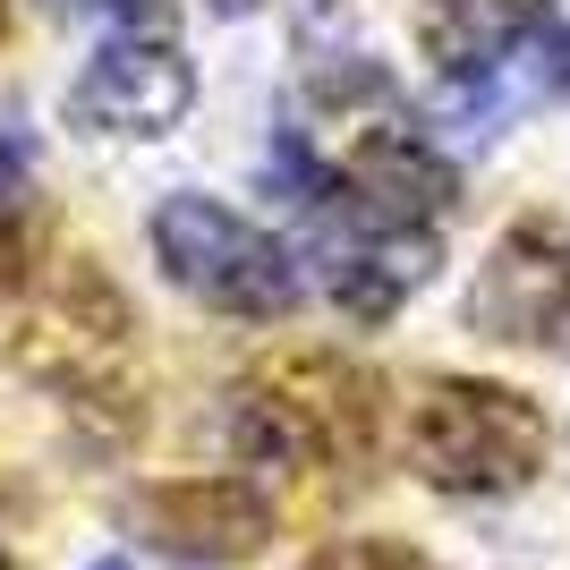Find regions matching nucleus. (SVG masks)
<instances>
[{
  "mask_svg": "<svg viewBox=\"0 0 570 570\" xmlns=\"http://www.w3.org/2000/svg\"><path fill=\"white\" fill-rule=\"evenodd\" d=\"M9 282H18V230L0 222V298H9Z\"/></svg>",
  "mask_w": 570,
  "mask_h": 570,
  "instance_id": "obj_12",
  "label": "nucleus"
},
{
  "mask_svg": "<svg viewBox=\"0 0 570 570\" xmlns=\"http://www.w3.org/2000/svg\"><path fill=\"white\" fill-rule=\"evenodd\" d=\"M95 570H128V553H102V562H95Z\"/></svg>",
  "mask_w": 570,
  "mask_h": 570,
  "instance_id": "obj_14",
  "label": "nucleus"
},
{
  "mask_svg": "<svg viewBox=\"0 0 570 570\" xmlns=\"http://www.w3.org/2000/svg\"><path fill=\"white\" fill-rule=\"evenodd\" d=\"M0 570H18V553H9V546H0Z\"/></svg>",
  "mask_w": 570,
  "mask_h": 570,
  "instance_id": "obj_15",
  "label": "nucleus"
},
{
  "mask_svg": "<svg viewBox=\"0 0 570 570\" xmlns=\"http://www.w3.org/2000/svg\"><path fill=\"white\" fill-rule=\"evenodd\" d=\"M128 528L179 562H247L273 537V502L247 476H170L128 494Z\"/></svg>",
  "mask_w": 570,
  "mask_h": 570,
  "instance_id": "obj_8",
  "label": "nucleus"
},
{
  "mask_svg": "<svg viewBox=\"0 0 570 570\" xmlns=\"http://www.w3.org/2000/svg\"><path fill=\"white\" fill-rule=\"evenodd\" d=\"M196 102V77L170 35H111L69 86V119L95 137H163Z\"/></svg>",
  "mask_w": 570,
  "mask_h": 570,
  "instance_id": "obj_6",
  "label": "nucleus"
},
{
  "mask_svg": "<svg viewBox=\"0 0 570 570\" xmlns=\"http://www.w3.org/2000/svg\"><path fill=\"white\" fill-rule=\"evenodd\" d=\"M324 289L350 324H383L401 315L417 289L434 282L443 264V238L434 222H350V214H324Z\"/></svg>",
  "mask_w": 570,
  "mask_h": 570,
  "instance_id": "obj_7",
  "label": "nucleus"
},
{
  "mask_svg": "<svg viewBox=\"0 0 570 570\" xmlns=\"http://www.w3.org/2000/svg\"><path fill=\"white\" fill-rule=\"evenodd\" d=\"M546 409L485 375H434L409 417V469L434 494H520L546 469Z\"/></svg>",
  "mask_w": 570,
  "mask_h": 570,
  "instance_id": "obj_3",
  "label": "nucleus"
},
{
  "mask_svg": "<svg viewBox=\"0 0 570 570\" xmlns=\"http://www.w3.org/2000/svg\"><path fill=\"white\" fill-rule=\"evenodd\" d=\"M9 366L26 383H43L51 401L69 417H86L95 434H128L145 417L137 315H128L119 282L95 256H60L43 282L26 289L18 333H9Z\"/></svg>",
  "mask_w": 570,
  "mask_h": 570,
  "instance_id": "obj_1",
  "label": "nucleus"
},
{
  "mask_svg": "<svg viewBox=\"0 0 570 570\" xmlns=\"http://www.w3.org/2000/svg\"><path fill=\"white\" fill-rule=\"evenodd\" d=\"M230 434L247 460H289V469H366L383 434L375 375L341 350H282L247 366L230 392Z\"/></svg>",
  "mask_w": 570,
  "mask_h": 570,
  "instance_id": "obj_2",
  "label": "nucleus"
},
{
  "mask_svg": "<svg viewBox=\"0 0 570 570\" xmlns=\"http://www.w3.org/2000/svg\"><path fill=\"white\" fill-rule=\"evenodd\" d=\"M154 256L196 307L238 315V324H282L298 307V264L282 238H264L247 214L214 196H163L154 205Z\"/></svg>",
  "mask_w": 570,
  "mask_h": 570,
  "instance_id": "obj_4",
  "label": "nucleus"
},
{
  "mask_svg": "<svg viewBox=\"0 0 570 570\" xmlns=\"http://www.w3.org/2000/svg\"><path fill=\"white\" fill-rule=\"evenodd\" d=\"M214 9H222V18H247V9H256V0H214Z\"/></svg>",
  "mask_w": 570,
  "mask_h": 570,
  "instance_id": "obj_13",
  "label": "nucleus"
},
{
  "mask_svg": "<svg viewBox=\"0 0 570 570\" xmlns=\"http://www.w3.org/2000/svg\"><path fill=\"white\" fill-rule=\"evenodd\" d=\"M0 26H9V0H0Z\"/></svg>",
  "mask_w": 570,
  "mask_h": 570,
  "instance_id": "obj_16",
  "label": "nucleus"
},
{
  "mask_svg": "<svg viewBox=\"0 0 570 570\" xmlns=\"http://www.w3.org/2000/svg\"><path fill=\"white\" fill-rule=\"evenodd\" d=\"M26 163H35V154H26V128H18V119H0V214L18 205V188H26Z\"/></svg>",
  "mask_w": 570,
  "mask_h": 570,
  "instance_id": "obj_11",
  "label": "nucleus"
},
{
  "mask_svg": "<svg viewBox=\"0 0 570 570\" xmlns=\"http://www.w3.org/2000/svg\"><path fill=\"white\" fill-rule=\"evenodd\" d=\"M553 0H417V35H426V60L452 86L469 77H494L502 60H520L528 35H546Z\"/></svg>",
  "mask_w": 570,
  "mask_h": 570,
  "instance_id": "obj_9",
  "label": "nucleus"
},
{
  "mask_svg": "<svg viewBox=\"0 0 570 570\" xmlns=\"http://www.w3.org/2000/svg\"><path fill=\"white\" fill-rule=\"evenodd\" d=\"M469 324L485 341H520V350L570 333V230L562 222L528 214L502 230V247L485 256V273L469 289Z\"/></svg>",
  "mask_w": 570,
  "mask_h": 570,
  "instance_id": "obj_5",
  "label": "nucleus"
},
{
  "mask_svg": "<svg viewBox=\"0 0 570 570\" xmlns=\"http://www.w3.org/2000/svg\"><path fill=\"white\" fill-rule=\"evenodd\" d=\"M307 570H434L417 546H401V537H341V546H324Z\"/></svg>",
  "mask_w": 570,
  "mask_h": 570,
  "instance_id": "obj_10",
  "label": "nucleus"
}]
</instances>
